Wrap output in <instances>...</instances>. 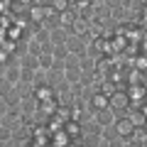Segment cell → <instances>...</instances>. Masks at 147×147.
I'll list each match as a JSON object with an SVG mask.
<instances>
[{"instance_id": "7a4b0ae2", "label": "cell", "mask_w": 147, "mask_h": 147, "mask_svg": "<svg viewBox=\"0 0 147 147\" xmlns=\"http://www.w3.org/2000/svg\"><path fill=\"white\" fill-rule=\"evenodd\" d=\"M120 130H118V125L115 123H110V125H105L103 127V142H110V145H113V142L115 140H120Z\"/></svg>"}, {"instance_id": "5b68a950", "label": "cell", "mask_w": 147, "mask_h": 147, "mask_svg": "<svg viewBox=\"0 0 147 147\" xmlns=\"http://www.w3.org/2000/svg\"><path fill=\"white\" fill-rule=\"evenodd\" d=\"M54 61H57V59H54V54H49V52H42V54H39V66H42L44 71H47V69H52Z\"/></svg>"}, {"instance_id": "3957f363", "label": "cell", "mask_w": 147, "mask_h": 147, "mask_svg": "<svg viewBox=\"0 0 147 147\" xmlns=\"http://www.w3.org/2000/svg\"><path fill=\"white\" fill-rule=\"evenodd\" d=\"M66 47H69V52H76V54H81V57H86V54H84V42H81L79 34H69Z\"/></svg>"}, {"instance_id": "8992f818", "label": "cell", "mask_w": 147, "mask_h": 147, "mask_svg": "<svg viewBox=\"0 0 147 147\" xmlns=\"http://www.w3.org/2000/svg\"><path fill=\"white\" fill-rule=\"evenodd\" d=\"M22 66L39 69V57H37V54H25V57H22Z\"/></svg>"}, {"instance_id": "52a82bcc", "label": "cell", "mask_w": 147, "mask_h": 147, "mask_svg": "<svg viewBox=\"0 0 147 147\" xmlns=\"http://www.w3.org/2000/svg\"><path fill=\"white\" fill-rule=\"evenodd\" d=\"M54 59H57V61H64V59H66V54H69V47L66 44H54Z\"/></svg>"}, {"instance_id": "ba28073f", "label": "cell", "mask_w": 147, "mask_h": 147, "mask_svg": "<svg viewBox=\"0 0 147 147\" xmlns=\"http://www.w3.org/2000/svg\"><path fill=\"white\" fill-rule=\"evenodd\" d=\"M12 88H15V84H12L7 76H0V96H7Z\"/></svg>"}, {"instance_id": "9c48e42d", "label": "cell", "mask_w": 147, "mask_h": 147, "mask_svg": "<svg viewBox=\"0 0 147 147\" xmlns=\"http://www.w3.org/2000/svg\"><path fill=\"white\" fill-rule=\"evenodd\" d=\"M27 47H30V52L32 54H37V57H39V54H42V42H30V44H27Z\"/></svg>"}, {"instance_id": "6da1fadb", "label": "cell", "mask_w": 147, "mask_h": 147, "mask_svg": "<svg viewBox=\"0 0 147 147\" xmlns=\"http://www.w3.org/2000/svg\"><path fill=\"white\" fill-rule=\"evenodd\" d=\"M93 118L100 123V125H110V123H115V110L113 108H108V105H103V108H98V110H93Z\"/></svg>"}, {"instance_id": "277c9868", "label": "cell", "mask_w": 147, "mask_h": 147, "mask_svg": "<svg viewBox=\"0 0 147 147\" xmlns=\"http://www.w3.org/2000/svg\"><path fill=\"white\" fill-rule=\"evenodd\" d=\"M66 39H69V32L64 27H57V30L49 32V42L52 44H66Z\"/></svg>"}]
</instances>
